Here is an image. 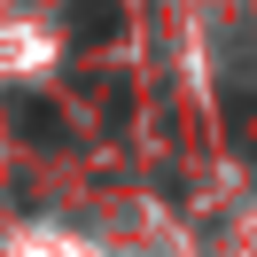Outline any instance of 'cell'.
Returning <instances> with one entry per match:
<instances>
[{
	"instance_id": "obj_1",
	"label": "cell",
	"mask_w": 257,
	"mask_h": 257,
	"mask_svg": "<svg viewBox=\"0 0 257 257\" xmlns=\"http://www.w3.org/2000/svg\"><path fill=\"white\" fill-rule=\"evenodd\" d=\"M70 32H78V39L117 32V0H78V8H70Z\"/></svg>"
},
{
	"instance_id": "obj_2",
	"label": "cell",
	"mask_w": 257,
	"mask_h": 257,
	"mask_svg": "<svg viewBox=\"0 0 257 257\" xmlns=\"http://www.w3.org/2000/svg\"><path fill=\"white\" fill-rule=\"evenodd\" d=\"M16 133H24V141H47V148L70 141V125H63V117H47V101H32V109L16 117Z\"/></svg>"
}]
</instances>
